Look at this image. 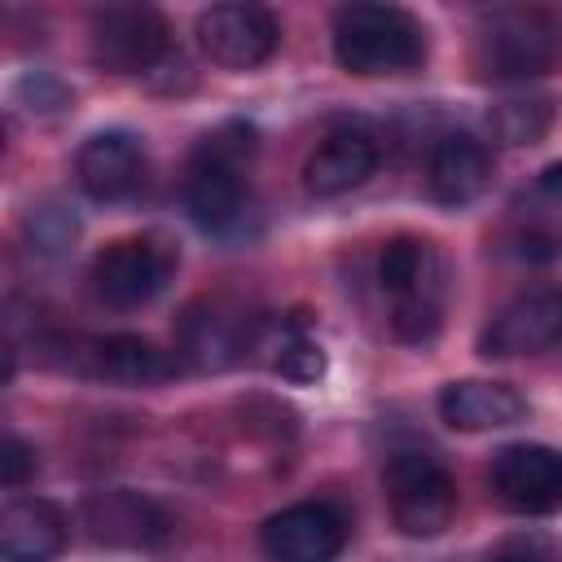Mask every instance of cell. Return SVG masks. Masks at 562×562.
<instances>
[{
  "instance_id": "5bb4252c",
  "label": "cell",
  "mask_w": 562,
  "mask_h": 562,
  "mask_svg": "<svg viewBox=\"0 0 562 562\" xmlns=\"http://www.w3.org/2000/svg\"><path fill=\"white\" fill-rule=\"evenodd\" d=\"M176 342H180V360H189L202 373H220V369H228V364L241 360V351L250 342V329L224 303L202 299V303H189L184 307L180 329H176Z\"/></svg>"
},
{
  "instance_id": "9c48e42d",
  "label": "cell",
  "mask_w": 562,
  "mask_h": 562,
  "mask_svg": "<svg viewBox=\"0 0 562 562\" xmlns=\"http://www.w3.org/2000/svg\"><path fill=\"white\" fill-rule=\"evenodd\" d=\"M558 342H562V285H544L509 299L479 334V351L492 360L536 356Z\"/></svg>"
},
{
  "instance_id": "5b68a950",
  "label": "cell",
  "mask_w": 562,
  "mask_h": 562,
  "mask_svg": "<svg viewBox=\"0 0 562 562\" xmlns=\"http://www.w3.org/2000/svg\"><path fill=\"white\" fill-rule=\"evenodd\" d=\"M562 57V26L544 9H496L479 26L474 61L492 79H536Z\"/></svg>"
},
{
  "instance_id": "8fae6325",
  "label": "cell",
  "mask_w": 562,
  "mask_h": 562,
  "mask_svg": "<svg viewBox=\"0 0 562 562\" xmlns=\"http://www.w3.org/2000/svg\"><path fill=\"white\" fill-rule=\"evenodd\" d=\"M347 544V522L334 505L303 501L272 514L259 527V549L268 562H334Z\"/></svg>"
},
{
  "instance_id": "7402d4cb",
  "label": "cell",
  "mask_w": 562,
  "mask_h": 562,
  "mask_svg": "<svg viewBox=\"0 0 562 562\" xmlns=\"http://www.w3.org/2000/svg\"><path fill=\"white\" fill-rule=\"evenodd\" d=\"M268 351H272L268 364H272L285 382L307 386V382H321V378H325V351H321V342H312V338L299 334L294 325L277 329V342H272Z\"/></svg>"
},
{
  "instance_id": "8992f818",
  "label": "cell",
  "mask_w": 562,
  "mask_h": 562,
  "mask_svg": "<svg viewBox=\"0 0 562 562\" xmlns=\"http://www.w3.org/2000/svg\"><path fill=\"white\" fill-rule=\"evenodd\" d=\"M176 272V246L162 233L119 237L92 259V290L110 307H140L167 290Z\"/></svg>"
},
{
  "instance_id": "ba28073f",
  "label": "cell",
  "mask_w": 562,
  "mask_h": 562,
  "mask_svg": "<svg viewBox=\"0 0 562 562\" xmlns=\"http://www.w3.org/2000/svg\"><path fill=\"white\" fill-rule=\"evenodd\" d=\"M281 26L263 4H211L198 18L202 53L224 70H255L277 53Z\"/></svg>"
},
{
  "instance_id": "52a82bcc",
  "label": "cell",
  "mask_w": 562,
  "mask_h": 562,
  "mask_svg": "<svg viewBox=\"0 0 562 562\" xmlns=\"http://www.w3.org/2000/svg\"><path fill=\"white\" fill-rule=\"evenodd\" d=\"M171 48L167 18L149 4H114L92 18V61L110 75L154 70Z\"/></svg>"
},
{
  "instance_id": "4fadbf2b",
  "label": "cell",
  "mask_w": 562,
  "mask_h": 562,
  "mask_svg": "<svg viewBox=\"0 0 562 562\" xmlns=\"http://www.w3.org/2000/svg\"><path fill=\"white\" fill-rule=\"evenodd\" d=\"M75 180L92 202H123L145 184V149L132 132H97L75 154Z\"/></svg>"
},
{
  "instance_id": "2e32d148",
  "label": "cell",
  "mask_w": 562,
  "mask_h": 562,
  "mask_svg": "<svg viewBox=\"0 0 562 562\" xmlns=\"http://www.w3.org/2000/svg\"><path fill=\"white\" fill-rule=\"evenodd\" d=\"M378 167V140L360 127L329 132L303 162V189L312 198H338L356 184H364Z\"/></svg>"
},
{
  "instance_id": "7a4b0ae2",
  "label": "cell",
  "mask_w": 562,
  "mask_h": 562,
  "mask_svg": "<svg viewBox=\"0 0 562 562\" xmlns=\"http://www.w3.org/2000/svg\"><path fill=\"white\" fill-rule=\"evenodd\" d=\"M334 57L347 75L360 79L408 75L426 57V31L400 4L356 0L334 13Z\"/></svg>"
},
{
  "instance_id": "603a6c76",
  "label": "cell",
  "mask_w": 562,
  "mask_h": 562,
  "mask_svg": "<svg viewBox=\"0 0 562 562\" xmlns=\"http://www.w3.org/2000/svg\"><path fill=\"white\" fill-rule=\"evenodd\" d=\"M26 233H31L35 250H44V255H61V250L75 241L79 220H75L66 206H35V211L26 215Z\"/></svg>"
},
{
  "instance_id": "d6986e66",
  "label": "cell",
  "mask_w": 562,
  "mask_h": 562,
  "mask_svg": "<svg viewBox=\"0 0 562 562\" xmlns=\"http://www.w3.org/2000/svg\"><path fill=\"white\" fill-rule=\"evenodd\" d=\"M527 404L514 386L487 382V378H461L439 391V417L452 430H501L522 422Z\"/></svg>"
},
{
  "instance_id": "e0dca14e",
  "label": "cell",
  "mask_w": 562,
  "mask_h": 562,
  "mask_svg": "<svg viewBox=\"0 0 562 562\" xmlns=\"http://www.w3.org/2000/svg\"><path fill=\"white\" fill-rule=\"evenodd\" d=\"M492 180V154L470 132H448L435 140L426 162V189L439 206H465L474 202Z\"/></svg>"
},
{
  "instance_id": "7c38bea8",
  "label": "cell",
  "mask_w": 562,
  "mask_h": 562,
  "mask_svg": "<svg viewBox=\"0 0 562 562\" xmlns=\"http://www.w3.org/2000/svg\"><path fill=\"white\" fill-rule=\"evenodd\" d=\"M83 527L105 549H158L171 536V518L132 487H101L83 496Z\"/></svg>"
},
{
  "instance_id": "cb8c5ba5",
  "label": "cell",
  "mask_w": 562,
  "mask_h": 562,
  "mask_svg": "<svg viewBox=\"0 0 562 562\" xmlns=\"http://www.w3.org/2000/svg\"><path fill=\"white\" fill-rule=\"evenodd\" d=\"M487 562H562V549L544 531H518V536H505L487 553Z\"/></svg>"
},
{
  "instance_id": "ffe728a7",
  "label": "cell",
  "mask_w": 562,
  "mask_h": 562,
  "mask_svg": "<svg viewBox=\"0 0 562 562\" xmlns=\"http://www.w3.org/2000/svg\"><path fill=\"white\" fill-rule=\"evenodd\" d=\"M518 211V233L514 246L522 259H553L562 255V162L544 167L527 193L514 202Z\"/></svg>"
},
{
  "instance_id": "277c9868",
  "label": "cell",
  "mask_w": 562,
  "mask_h": 562,
  "mask_svg": "<svg viewBox=\"0 0 562 562\" xmlns=\"http://www.w3.org/2000/svg\"><path fill=\"white\" fill-rule=\"evenodd\" d=\"M382 487L391 501V518L404 536L430 540L452 527L457 518V483L448 465L422 448H400L386 457Z\"/></svg>"
},
{
  "instance_id": "d4e9b609",
  "label": "cell",
  "mask_w": 562,
  "mask_h": 562,
  "mask_svg": "<svg viewBox=\"0 0 562 562\" xmlns=\"http://www.w3.org/2000/svg\"><path fill=\"white\" fill-rule=\"evenodd\" d=\"M35 465H40V461H35V448H31L22 435L9 430V435L0 439V483H4V487H22V483L35 474Z\"/></svg>"
},
{
  "instance_id": "9a60e30c",
  "label": "cell",
  "mask_w": 562,
  "mask_h": 562,
  "mask_svg": "<svg viewBox=\"0 0 562 562\" xmlns=\"http://www.w3.org/2000/svg\"><path fill=\"white\" fill-rule=\"evenodd\" d=\"M75 373L101 378L114 386H149V382L171 378L176 360L136 334H105V338H92L75 351Z\"/></svg>"
},
{
  "instance_id": "3957f363",
  "label": "cell",
  "mask_w": 562,
  "mask_h": 562,
  "mask_svg": "<svg viewBox=\"0 0 562 562\" xmlns=\"http://www.w3.org/2000/svg\"><path fill=\"white\" fill-rule=\"evenodd\" d=\"M391 294V329L400 342H430L443 325V263L426 237H391L378 263Z\"/></svg>"
},
{
  "instance_id": "44dd1931",
  "label": "cell",
  "mask_w": 562,
  "mask_h": 562,
  "mask_svg": "<svg viewBox=\"0 0 562 562\" xmlns=\"http://www.w3.org/2000/svg\"><path fill=\"white\" fill-rule=\"evenodd\" d=\"M549 127V101L544 97H505L487 110V132L501 145H536Z\"/></svg>"
},
{
  "instance_id": "ac0fdd59",
  "label": "cell",
  "mask_w": 562,
  "mask_h": 562,
  "mask_svg": "<svg viewBox=\"0 0 562 562\" xmlns=\"http://www.w3.org/2000/svg\"><path fill=\"white\" fill-rule=\"evenodd\" d=\"M66 549V514L44 496H18L0 514L4 562H53Z\"/></svg>"
},
{
  "instance_id": "6da1fadb",
  "label": "cell",
  "mask_w": 562,
  "mask_h": 562,
  "mask_svg": "<svg viewBox=\"0 0 562 562\" xmlns=\"http://www.w3.org/2000/svg\"><path fill=\"white\" fill-rule=\"evenodd\" d=\"M255 158V132L246 123H224L189 158L184 171V211L202 233L228 237L241 228L246 206H250V184L246 167Z\"/></svg>"
},
{
  "instance_id": "30bf717a",
  "label": "cell",
  "mask_w": 562,
  "mask_h": 562,
  "mask_svg": "<svg viewBox=\"0 0 562 562\" xmlns=\"http://www.w3.org/2000/svg\"><path fill=\"white\" fill-rule=\"evenodd\" d=\"M492 492L514 514H553L562 505V452L544 443H505L492 457Z\"/></svg>"
}]
</instances>
